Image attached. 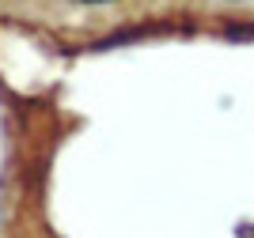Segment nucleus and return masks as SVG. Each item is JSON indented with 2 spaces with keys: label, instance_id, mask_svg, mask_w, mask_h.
<instances>
[{
  "label": "nucleus",
  "instance_id": "f257e3e1",
  "mask_svg": "<svg viewBox=\"0 0 254 238\" xmlns=\"http://www.w3.org/2000/svg\"><path fill=\"white\" fill-rule=\"evenodd\" d=\"M80 4H106V0H80Z\"/></svg>",
  "mask_w": 254,
  "mask_h": 238
}]
</instances>
